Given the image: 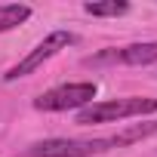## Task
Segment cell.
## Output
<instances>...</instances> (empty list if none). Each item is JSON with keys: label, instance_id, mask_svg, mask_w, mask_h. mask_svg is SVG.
Listing matches in <instances>:
<instances>
[{"label": "cell", "instance_id": "6da1fadb", "mask_svg": "<svg viewBox=\"0 0 157 157\" xmlns=\"http://www.w3.org/2000/svg\"><path fill=\"white\" fill-rule=\"evenodd\" d=\"M157 111V99H145V96H126V99H111V102H93L86 108L77 111V123H117L126 117H142V114H154Z\"/></svg>", "mask_w": 157, "mask_h": 157}, {"label": "cell", "instance_id": "7a4b0ae2", "mask_svg": "<svg viewBox=\"0 0 157 157\" xmlns=\"http://www.w3.org/2000/svg\"><path fill=\"white\" fill-rule=\"evenodd\" d=\"M117 148V139H43L28 145L19 157H93Z\"/></svg>", "mask_w": 157, "mask_h": 157}, {"label": "cell", "instance_id": "3957f363", "mask_svg": "<svg viewBox=\"0 0 157 157\" xmlns=\"http://www.w3.org/2000/svg\"><path fill=\"white\" fill-rule=\"evenodd\" d=\"M99 86L93 80H83V83H65V86H56L43 96L34 99V108L37 111H71V108H86L93 105Z\"/></svg>", "mask_w": 157, "mask_h": 157}, {"label": "cell", "instance_id": "277c9868", "mask_svg": "<svg viewBox=\"0 0 157 157\" xmlns=\"http://www.w3.org/2000/svg\"><path fill=\"white\" fill-rule=\"evenodd\" d=\"M74 40H77V37H74L71 31H52V34H46V37H43V40H40V43H37L22 62H19V65H13V68L3 74V80H19V77L34 74L43 62H49L52 56H59L62 49H68Z\"/></svg>", "mask_w": 157, "mask_h": 157}, {"label": "cell", "instance_id": "5b68a950", "mask_svg": "<svg viewBox=\"0 0 157 157\" xmlns=\"http://www.w3.org/2000/svg\"><path fill=\"white\" fill-rule=\"evenodd\" d=\"M151 65L157 62V40H148V43H129V46H120V49H105L93 59H86V65Z\"/></svg>", "mask_w": 157, "mask_h": 157}, {"label": "cell", "instance_id": "8992f818", "mask_svg": "<svg viewBox=\"0 0 157 157\" xmlns=\"http://www.w3.org/2000/svg\"><path fill=\"white\" fill-rule=\"evenodd\" d=\"M28 19H31V6H25V3H6V6H0V31H13L16 25H22Z\"/></svg>", "mask_w": 157, "mask_h": 157}, {"label": "cell", "instance_id": "52a82bcc", "mask_svg": "<svg viewBox=\"0 0 157 157\" xmlns=\"http://www.w3.org/2000/svg\"><path fill=\"white\" fill-rule=\"evenodd\" d=\"M83 13H90V16H123V13H129V3L126 0H90V3H83Z\"/></svg>", "mask_w": 157, "mask_h": 157}]
</instances>
